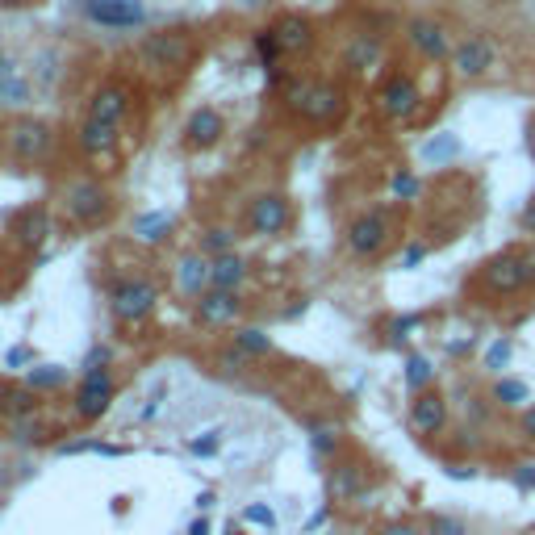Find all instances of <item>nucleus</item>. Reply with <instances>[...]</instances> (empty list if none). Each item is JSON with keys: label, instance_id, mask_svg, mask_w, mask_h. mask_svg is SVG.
<instances>
[{"label": "nucleus", "instance_id": "2eb2a0df", "mask_svg": "<svg viewBox=\"0 0 535 535\" xmlns=\"http://www.w3.org/2000/svg\"><path fill=\"white\" fill-rule=\"evenodd\" d=\"M126 109H130V88H126V84H105V88L97 92V97H92V109H88V118L122 126Z\"/></svg>", "mask_w": 535, "mask_h": 535}, {"label": "nucleus", "instance_id": "9d476101", "mask_svg": "<svg viewBox=\"0 0 535 535\" xmlns=\"http://www.w3.org/2000/svg\"><path fill=\"white\" fill-rule=\"evenodd\" d=\"M247 226H251V235H281V230L289 226V201L285 197H260V201H251V214H247Z\"/></svg>", "mask_w": 535, "mask_h": 535}, {"label": "nucleus", "instance_id": "7ed1b4c3", "mask_svg": "<svg viewBox=\"0 0 535 535\" xmlns=\"http://www.w3.org/2000/svg\"><path fill=\"white\" fill-rule=\"evenodd\" d=\"M289 105L306 113L310 122H331L339 113V88L335 84H293Z\"/></svg>", "mask_w": 535, "mask_h": 535}, {"label": "nucleus", "instance_id": "b1692460", "mask_svg": "<svg viewBox=\"0 0 535 535\" xmlns=\"http://www.w3.org/2000/svg\"><path fill=\"white\" fill-rule=\"evenodd\" d=\"M431 377H435V368L427 356H406V389L410 393H423L431 385Z\"/></svg>", "mask_w": 535, "mask_h": 535}, {"label": "nucleus", "instance_id": "8fccbe9b", "mask_svg": "<svg viewBox=\"0 0 535 535\" xmlns=\"http://www.w3.org/2000/svg\"><path fill=\"white\" fill-rule=\"evenodd\" d=\"M189 535H209V523H205V519H201V523H193V527H189Z\"/></svg>", "mask_w": 535, "mask_h": 535}, {"label": "nucleus", "instance_id": "79ce46f5", "mask_svg": "<svg viewBox=\"0 0 535 535\" xmlns=\"http://www.w3.org/2000/svg\"><path fill=\"white\" fill-rule=\"evenodd\" d=\"M519 431H523V439H531V444H535V406H527V410H523Z\"/></svg>", "mask_w": 535, "mask_h": 535}, {"label": "nucleus", "instance_id": "20e7f679", "mask_svg": "<svg viewBox=\"0 0 535 535\" xmlns=\"http://www.w3.org/2000/svg\"><path fill=\"white\" fill-rule=\"evenodd\" d=\"M385 243H389V214H381V209H372V214H360L352 226H347V251L360 255V260L377 255Z\"/></svg>", "mask_w": 535, "mask_h": 535}, {"label": "nucleus", "instance_id": "4be33fe9", "mask_svg": "<svg viewBox=\"0 0 535 535\" xmlns=\"http://www.w3.org/2000/svg\"><path fill=\"white\" fill-rule=\"evenodd\" d=\"M494 402L506 406V410H519V406L531 402V389H527V381H519V377H502V381L494 385Z\"/></svg>", "mask_w": 535, "mask_h": 535}, {"label": "nucleus", "instance_id": "39448f33", "mask_svg": "<svg viewBox=\"0 0 535 535\" xmlns=\"http://www.w3.org/2000/svg\"><path fill=\"white\" fill-rule=\"evenodd\" d=\"M84 13L97 21V26H109V30H130L147 17L143 0H84Z\"/></svg>", "mask_w": 535, "mask_h": 535}, {"label": "nucleus", "instance_id": "dca6fc26", "mask_svg": "<svg viewBox=\"0 0 535 535\" xmlns=\"http://www.w3.org/2000/svg\"><path fill=\"white\" fill-rule=\"evenodd\" d=\"M176 281H180V289L189 297H205L209 289H214V264H209L205 255H184Z\"/></svg>", "mask_w": 535, "mask_h": 535}, {"label": "nucleus", "instance_id": "4c0bfd02", "mask_svg": "<svg viewBox=\"0 0 535 535\" xmlns=\"http://www.w3.org/2000/svg\"><path fill=\"white\" fill-rule=\"evenodd\" d=\"M431 535H464V527H460L456 519H444V515H439V519H431Z\"/></svg>", "mask_w": 535, "mask_h": 535}, {"label": "nucleus", "instance_id": "f704fd0d", "mask_svg": "<svg viewBox=\"0 0 535 535\" xmlns=\"http://www.w3.org/2000/svg\"><path fill=\"white\" fill-rule=\"evenodd\" d=\"M339 444V431L331 427H314V452H331Z\"/></svg>", "mask_w": 535, "mask_h": 535}, {"label": "nucleus", "instance_id": "c9c22d12", "mask_svg": "<svg viewBox=\"0 0 535 535\" xmlns=\"http://www.w3.org/2000/svg\"><path fill=\"white\" fill-rule=\"evenodd\" d=\"M247 523H260V527H272V523H276V515H272V510H268V506H260V502H255V506H247Z\"/></svg>", "mask_w": 535, "mask_h": 535}, {"label": "nucleus", "instance_id": "de8ad7c7", "mask_svg": "<svg viewBox=\"0 0 535 535\" xmlns=\"http://www.w3.org/2000/svg\"><path fill=\"white\" fill-rule=\"evenodd\" d=\"M523 260H527V281L535 285V251H523Z\"/></svg>", "mask_w": 535, "mask_h": 535}, {"label": "nucleus", "instance_id": "4468645a", "mask_svg": "<svg viewBox=\"0 0 535 535\" xmlns=\"http://www.w3.org/2000/svg\"><path fill=\"white\" fill-rule=\"evenodd\" d=\"M239 297L230 289H209L205 297H197V318L205 322V327H226V322L239 318Z\"/></svg>", "mask_w": 535, "mask_h": 535}, {"label": "nucleus", "instance_id": "72a5a7b5", "mask_svg": "<svg viewBox=\"0 0 535 535\" xmlns=\"http://www.w3.org/2000/svg\"><path fill=\"white\" fill-rule=\"evenodd\" d=\"M230 243H235V235H230V230H222V226H218V230H209V235H205V247H209V251H218V255H226V251H230Z\"/></svg>", "mask_w": 535, "mask_h": 535}, {"label": "nucleus", "instance_id": "f03ea898", "mask_svg": "<svg viewBox=\"0 0 535 535\" xmlns=\"http://www.w3.org/2000/svg\"><path fill=\"white\" fill-rule=\"evenodd\" d=\"M527 260H523V251H502L494 255L490 264H485V289L498 293V297H510V293H519L527 289Z\"/></svg>", "mask_w": 535, "mask_h": 535}, {"label": "nucleus", "instance_id": "a878e982", "mask_svg": "<svg viewBox=\"0 0 535 535\" xmlns=\"http://www.w3.org/2000/svg\"><path fill=\"white\" fill-rule=\"evenodd\" d=\"M281 51H285V46H281V38H276L272 30H260V34H255V55H260L264 67H276Z\"/></svg>", "mask_w": 535, "mask_h": 535}, {"label": "nucleus", "instance_id": "ea45409f", "mask_svg": "<svg viewBox=\"0 0 535 535\" xmlns=\"http://www.w3.org/2000/svg\"><path fill=\"white\" fill-rule=\"evenodd\" d=\"M519 230H527V235H535V197L519 209Z\"/></svg>", "mask_w": 535, "mask_h": 535}, {"label": "nucleus", "instance_id": "7c9ffc66", "mask_svg": "<svg viewBox=\"0 0 535 535\" xmlns=\"http://www.w3.org/2000/svg\"><path fill=\"white\" fill-rule=\"evenodd\" d=\"M63 456H80V452H101V456H122V448L113 444H97V439H80V444H63Z\"/></svg>", "mask_w": 535, "mask_h": 535}, {"label": "nucleus", "instance_id": "a18cd8bd", "mask_svg": "<svg viewBox=\"0 0 535 535\" xmlns=\"http://www.w3.org/2000/svg\"><path fill=\"white\" fill-rule=\"evenodd\" d=\"M5 80H17V63L13 59H0V84Z\"/></svg>", "mask_w": 535, "mask_h": 535}, {"label": "nucleus", "instance_id": "c85d7f7f", "mask_svg": "<svg viewBox=\"0 0 535 535\" xmlns=\"http://www.w3.org/2000/svg\"><path fill=\"white\" fill-rule=\"evenodd\" d=\"M30 389H59L67 381V372L63 368H30Z\"/></svg>", "mask_w": 535, "mask_h": 535}, {"label": "nucleus", "instance_id": "c756f323", "mask_svg": "<svg viewBox=\"0 0 535 535\" xmlns=\"http://www.w3.org/2000/svg\"><path fill=\"white\" fill-rule=\"evenodd\" d=\"M30 101V84L26 80H5L0 84V105H26Z\"/></svg>", "mask_w": 535, "mask_h": 535}, {"label": "nucleus", "instance_id": "6e6552de", "mask_svg": "<svg viewBox=\"0 0 535 535\" xmlns=\"http://www.w3.org/2000/svg\"><path fill=\"white\" fill-rule=\"evenodd\" d=\"M63 205H67V214H72L76 222H97L105 214V189L101 184H92V180H76V184H67L63 189Z\"/></svg>", "mask_w": 535, "mask_h": 535}, {"label": "nucleus", "instance_id": "1a4fd4ad", "mask_svg": "<svg viewBox=\"0 0 535 535\" xmlns=\"http://www.w3.org/2000/svg\"><path fill=\"white\" fill-rule=\"evenodd\" d=\"M9 151H13V159H21V164L42 159L46 151H51V130H46V122H17L9 130Z\"/></svg>", "mask_w": 535, "mask_h": 535}, {"label": "nucleus", "instance_id": "bb28decb", "mask_svg": "<svg viewBox=\"0 0 535 535\" xmlns=\"http://www.w3.org/2000/svg\"><path fill=\"white\" fill-rule=\"evenodd\" d=\"M456 151H460L456 138L452 134H439V138H431V143L423 147V159H427V164H439V159H452Z\"/></svg>", "mask_w": 535, "mask_h": 535}, {"label": "nucleus", "instance_id": "6ab92c4d", "mask_svg": "<svg viewBox=\"0 0 535 535\" xmlns=\"http://www.w3.org/2000/svg\"><path fill=\"white\" fill-rule=\"evenodd\" d=\"M222 130H226V122H222L218 109H197L193 122H189V138H193L197 147H214L218 138H222Z\"/></svg>", "mask_w": 535, "mask_h": 535}, {"label": "nucleus", "instance_id": "09e8293b", "mask_svg": "<svg viewBox=\"0 0 535 535\" xmlns=\"http://www.w3.org/2000/svg\"><path fill=\"white\" fill-rule=\"evenodd\" d=\"M527 151H531V155H535V118H531V122H527Z\"/></svg>", "mask_w": 535, "mask_h": 535}, {"label": "nucleus", "instance_id": "f257e3e1", "mask_svg": "<svg viewBox=\"0 0 535 535\" xmlns=\"http://www.w3.org/2000/svg\"><path fill=\"white\" fill-rule=\"evenodd\" d=\"M159 301V289L151 281H122L118 289L109 293V310L118 322H143Z\"/></svg>", "mask_w": 535, "mask_h": 535}, {"label": "nucleus", "instance_id": "5701e85b", "mask_svg": "<svg viewBox=\"0 0 535 535\" xmlns=\"http://www.w3.org/2000/svg\"><path fill=\"white\" fill-rule=\"evenodd\" d=\"M168 230H172V214H168V209H155V214H143V218L134 222V235L143 239V243H159Z\"/></svg>", "mask_w": 535, "mask_h": 535}, {"label": "nucleus", "instance_id": "58836bf2", "mask_svg": "<svg viewBox=\"0 0 535 535\" xmlns=\"http://www.w3.org/2000/svg\"><path fill=\"white\" fill-rule=\"evenodd\" d=\"M427 260V247L423 243H410L406 255H402V268H414V264H423Z\"/></svg>", "mask_w": 535, "mask_h": 535}, {"label": "nucleus", "instance_id": "49530a36", "mask_svg": "<svg viewBox=\"0 0 535 535\" xmlns=\"http://www.w3.org/2000/svg\"><path fill=\"white\" fill-rule=\"evenodd\" d=\"M105 360H109V352H105V347H97V352H88V372H92V368H101Z\"/></svg>", "mask_w": 535, "mask_h": 535}, {"label": "nucleus", "instance_id": "f8f14e48", "mask_svg": "<svg viewBox=\"0 0 535 535\" xmlns=\"http://www.w3.org/2000/svg\"><path fill=\"white\" fill-rule=\"evenodd\" d=\"M381 113H385V118H393V122H402V118H410V113L418 109V101H423V97H418V84L410 80V76H393L385 88H381Z\"/></svg>", "mask_w": 535, "mask_h": 535}, {"label": "nucleus", "instance_id": "412c9836", "mask_svg": "<svg viewBox=\"0 0 535 535\" xmlns=\"http://www.w3.org/2000/svg\"><path fill=\"white\" fill-rule=\"evenodd\" d=\"M243 276H247V264L239 260L235 251H226V255H218V260H214V289H230V293H235L243 285Z\"/></svg>", "mask_w": 535, "mask_h": 535}, {"label": "nucleus", "instance_id": "f3484780", "mask_svg": "<svg viewBox=\"0 0 535 535\" xmlns=\"http://www.w3.org/2000/svg\"><path fill=\"white\" fill-rule=\"evenodd\" d=\"M143 59H147L151 67H176V63L189 59V42H184L180 34L147 38V42H143Z\"/></svg>", "mask_w": 535, "mask_h": 535}, {"label": "nucleus", "instance_id": "a211bd4d", "mask_svg": "<svg viewBox=\"0 0 535 535\" xmlns=\"http://www.w3.org/2000/svg\"><path fill=\"white\" fill-rule=\"evenodd\" d=\"M80 147L88 155H101V151H113L118 147V126L113 122H97V118H88L84 130H80Z\"/></svg>", "mask_w": 535, "mask_h": 535}, {"label": "nucleus", "instance_id": "cd10ccee", "mask_svg": "<svg viewBox=\"0 0 535 535\" xmlns=\"http://www.w3.org/2000/svg\"><path fill=\"white\" fill-rule=\"evenodd\" d=\"M372 59H377V42H372V38H360L352 51H347V67H352V72H368Z\"/></svg>", "mask_w": 535, "mask_h": 535}, {"label": "nucleus", "instance_id": "473e14b6", "mask_svg": "<svg viewBox=\"0 0 535 535\" xmlns=\"http://www.w3.org/2000/svg\"><path fill=\"white\" fill-rule=\"evenodd\" d=\"M510 352H515V347H510V339H498V343L490 347V352H485V368H506Z\"/></svg>", "mask_w": 535, "mask_h": 535}, {"label": "nucleus", "instance_id": "0eeeda50", "mask_svg": "<svg viewBox=\"0 0 535 535\" xmlns=\"http://www.w3.org/2000/svg\"><path fill=\"white\" fill-rule=\"evenodd\" d=\"M452 67H456V76H464V80H477V76H485L494 67V42L490 38H481V34H473V38H464L456 51H452Z\"/></svg>", "mask_w": 535, "mask_h": 535}, {"label": "nucleus", "instance_id": "c03bdc74", "mask_svg": "<svg viewBox=\"0 0 535 535\" xmlns=\"http://www.w3.org/2000/svg\"><path fill=\"white\" fill-rule=\"evenodd\" d=\"M214 448H218V439H214V435H209V439H193V452H197V456H209Z\"/></svg>", "mask_w": 535, "mask_h": 535}, {"label": "nucleus", "instance_id": "2f4dec72", "mask_svg": "<svg viewBox=\"0 0 535 535\" xmlns=\"http://www.w3.org/2000/svg\"><path fill=\"white\" fill-rule=\"evenodd\" d=\"M418 193H423V180H418V176H410V172H398V176H393V197L410 201V197H418Z\"/></svg>", "mask_w": 535, "mask_h": 535}, {"label": "nucleus", "instance_id": "9b49d317", "mask_svg": "<svg viewBox=\"0 0 535 535\" xmlns=\"http://www.w3.org/2000/svg\"><path fill=\"white\" fill-rule=\"evenodd\" d=\"M410 42H414V51L423 55V59H452V38L444 34V26H439V21H427V17H414L410 21Z\"/></svg>", "mask_w": 535, "mask_h": 535}, {"label": "nucleus", "instance_id": "a19ab883", "mask_svg": "<svg viewBox=\"0 0 535 535\" xmlns=\"http://www.w3.org/2000/svg\"><path fill=\"white\" fill-rule=\"evenodd\" d=\"M515 485H519V490H535V464H519Z\"/></svg>", "mask_w": 535, "mask_h": 535}, {"label": "nucleus", "instance_id": "e433bc0d", "mask_svg": "<svg viewBox=\"0 0 535 535\" xmlns=\"http://www.w3.org/2000/svg\"><path fill=\"white\" fill-rule=\"evenodd\" d=\"M418 327H423V318H414V314H410V318H398V322H393V339L402 343V339H406L410 331H418Z\"/></svg>", "mask_w": 535, "mask_h": 535}, {"label": "nucleus", "instance_id": "393cba45", "mask_svg": "<svg viewBox=\"0 0 535 535\" xmlns=\"http://www.w3.org/2000/svg\"><path fill=\"white\" fill-rule=\"evenodd\" d=\"M235 347L243 356H268L272 352V339L260 331V327H243L239 335H235Z\"/></svg>", "mask_w": 535, "mask_h": 535}, {"label": "nucleus", "instance_id": "aec40b11", "mask_svg": "<svg viewBox=\"0 0 535 535\" xmlns=\"http://www.w3.org/2000/svg\"><path fill=\"white\" fill-rule=\"evenodd\" d=\"M272 34L281 38L285 51H301V46H310V21H306V17H297V13H289V17L276 21Z\"/></svg>", "mask_w": 535, "mask_h": 535}, {"label": "nucleus", "instance_id": "ddd939ff", "mask_svg": "<svg viewBox=\"0 0 535 535\" xmlns=\"http://www.w3.org/2000/svg\"><path fill=\"white\" fill-rule=\"evenodd\" d=\"M448 423V406L444 398H439L435 389H423V393H414V406H410V427L418 435H439Z\"/></svg>", "mask_w": 535, "mask_h": 535}, {"label": "nucleus", "instance_id": "37998d69", "mask_svg": "<svg viewBox=\"0 0 535 535\" xmlns=\"http://www.w3.org/2000/svg\"><path fill=\"white\" fill-rule=\"evenodd\" d=\"M381 535H427V531L418 527V523H389Z\"/></svg>", "mask_w": 535, "mask_h": 535}, {"label": "nucleus", "instance_id": "423d86ee", "mask_svg": "<svg viewBox=\"0 0 535 535\" xmlns=\"http://www.w3.org/2000/svg\"><path fill=\"white\" fill-rule=\"evenodd\" d=\"M109 402H113V377L109 372L105 368L84 372V381L76 389V414L80 418H101L109 410Z\"/></svg>", "mask_w": 535, "mask_h": 535}]
</instances>
